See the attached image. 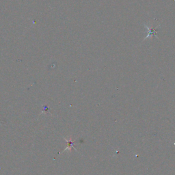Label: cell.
I'll use <instances>...</instances> for the list:
<instances>
[{"label":"cell","mask_w":175,"mask_h":175,"mask_svg":"<svg viewBox=\"0 0 175 175\" xmlns=\"http://www.w3.org/2000/svg\"><path fill=\"white\" fill-rule=\"evenodd\" d=\"M64 140H66V142H67L68 146H67V147L63 151H65V150H67L71 151V150H72L73 148H75V141H73V140H72V137H70L69 140H67V139H66V138H64Z\"/></svg>","instance_id":"cell-1"},{"label":"cell","mask_w":175,"mask_h":175,"mask_svg":"<svg viewBox=\"0 0 175 175\" xmlns=\"http://www.w3.org/2000/svg\"><path fill=\"white\" fill-rule=\"evenodd\" d=\"M145 27L147 28V30L148 31V34H147V38H149L150 36H155L157 37V34H156V32H157V29H153V28H151L149 29L148 28L147 25H145Z\"/></svg>","instance_id":"cell-2"}]
</instances>
